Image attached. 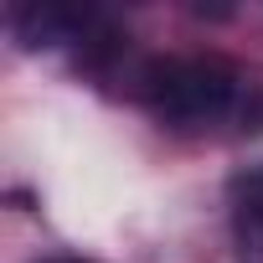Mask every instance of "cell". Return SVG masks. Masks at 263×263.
Segmentation results:
<instances>
[{
	"instance_id": "obj_1",
	"label": "cell",
	"mask_w": 263,
	"mask_h": 263,
	"mask_svg": "<svg viewBox=\"0 0 263 263\" xmlns=\"http://www.w3.org/2000/svg\"><path fill=\"white\" fill-rule=\"evenodd\" d=\"M237 72L222 57H165L145 67V103L176 124H212L227 114Z\"/></svg>"
},
{
	"instance_id": "obj_2",
	"label": "cell",
	"mask_w": 263,
	"mask_h": 263,
	"mask_svg": "<svg viewBox=\"0 0 263 263\" xmlns=\"http://www.w3.org/2000/svg\"><path fill=\"white\" fill-rule=\"evenodd\" d=\"M62 263H78V258H62Z\"/></svg>"
}]
</instances>
